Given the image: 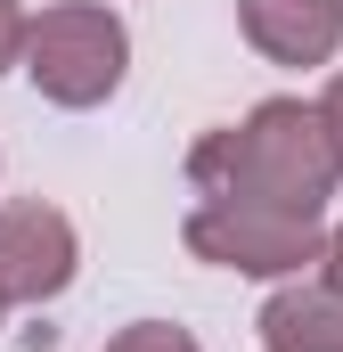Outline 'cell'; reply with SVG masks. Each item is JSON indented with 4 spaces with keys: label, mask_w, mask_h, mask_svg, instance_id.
I'll return each mask as SVG.
<instances>
[{
    "label": "cell",
    "mask_w": 343,
    "mask_h": 352,
    "mask_svg": "<svg viewBox=\"0 0 343 352\" xmlns=\"http://www.w3.org/2000/svg\"><path fill=\"white\" fill-rule=\"evenodd\" d=\"M237 25L270 66H327L343 50V0H237Z\"/></svg>",
    "instance_id": "obj_5"
},
{
    "label": "cell",
    "mask_w": 343,
    "mask_h": 352,
    "mask_svg": "<svg viewBox=\"0 0 343 352\" xmlns=\"http://www.w3.org/2000/svg\"><path fill=\"white\" fill-rule=\"evenodd\" d=\"M106 352H196L188 328H172V320H139V328H123Z\"/></svg>",
    "instance_id": "obj_7"
},
{
    "label": "cell",
    "mask_w": 343,
    "mask_h": 352,
    "mask_svg": "<svg viewBox=\"0 0 343 352\" xmlns=\"http://www.w3.org/2000/svg\"><path fill=\"white\" fill-rule=\"evenodd\" d=\"M25 33H33V25H25V8H16V0H0V66H16V58H25Z\"/></svg>",
    "instance_id": "obj_8"
},
{
    "label": "cell",
    "mask_w": 343,
    "mask_h": 352,
    "mask_svg": "<svg viewBox=\"0 0 343 352\" xmlns=\"http://www.w3.org/2000/svg\"><path fill=\"white\" fill-rule=\"evenodd\" d=\"M0 311H8V303H0Z\"/></svg>",
    "instance_id": "obj_11"
},
{
    "label": "cell",
    "mask_w": 343,
    "mask_h": 352,
    "mask_svg": "<svg viewBox=\"0 0 343 352\" xmlns=\"http://www.w3.org/2000/svg\"><path fill=\"white\" fill-rule=\"evenodd\" d=\"M261 344L270 352H343V295L319 287H278L261 303Z\"/></svg>",
    "instance_id": "obj_6"
},
{
    "label": "cell",
    "mask_w": 343,
    "mask_h": 352,
    "mask_svg": "<svg viewBox=\"0 0 343 352\" xmlns=\"http://www.w3.org/2000/svg\"><path fill=\"white\" fill-rule=\"evenodd\" d=\"M123 58H131L123 16L98 8V0L41 8V25L25 33V74H33L41 98H58V107H98V98H115Z\"/></svg>",
    "instance_id": "obj_2"
},
{
    "label": "cell",
    "mask_w": 343,
    "mask_h": 352,
    "mask_svg": "<svg viewBox=\"0 0 343 352\" xmlns=\"http://www.w3.org/2000/svg\"><path fill=\"white\" fill-rule=\"evenodd\" d=\"M74 263V221L58 205H0V303L66 295Z\"/></svg>",
    "instance_id": "obj_4"
},
{
    "label": "cell",
    "mask_w": 343,
    "mask_h": 352,
    "mask_svg": "<svg viewBox=\"0 0 343 352\" xmlns=\"http://www.w3.org/2000/svg\"><path fill=\"white\" fill-rule=\"evenodd\" d=\"M188 180L204 197H237V205H278V213H319L343 180V148L319 107L303 98H270L246 123L213 131L188 148Z\"/></svg>",
    "instance_id": "obj_1"
},
{
    "label": "cell",
    "mask_w": 343,
    "mask_h": 352,
    "mask_svg": "<svg viewBox=\"0 0 343 352\" xmlns=\"http://www.w3.org/2000/svg\"><path fill=\"white\" fill-rule=\"evenodd\" d=\"M319 270H327V287L343 295V230H327V254H319Z\"/></svg>",
    "instance_id": "obj_9"
},
{
    "label": "cell",
    "mask_w": 343,
    "mask_h": 352,
    "mask_svg": "<svg viewBox=\"0 0 343 352\" xmlns=\"http://www.w3.org/2000/svg\"><path fill=\"white\" fill-rule=\"evenodd\" d=\"M188 254L221 270H254V278H286V270L319 263L327 230L319 213H278V205H237V197H204L188 213Z\"/></svg>",
    "instance_id": "obj_3"
},
{
    "label": "cell",
    "mask_w": 343,
    "mask_h": 352,
    "mask_svg": "<svg viewBox=\"0 0 343 352\" xmlns=\"http://www.w3.org/2000/svg\"><path fill=\"white\" fill-rule=\"evenodd\" d=\"M319 115H327V131H335V148H343V74L327 82V98H319Z\"/></svg>",
    "instance_id": "obj_10"
}]
</instances>
